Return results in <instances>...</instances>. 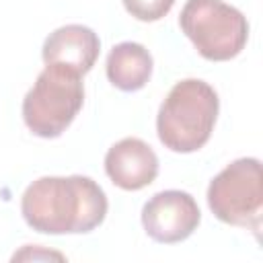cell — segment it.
Instances as JSON below:
<instances>
[{
	"label": "cell",
	"instance_id": "obj_7",
	"mask_svg": "<svg viewBox=\"0 0 263 263\" xmlns=\"http://www.w3.org/2000/svg\"><path fill=\"white\" fill-rule=\"evenodd\" d=\"M105 173L119 189L138 191L156 179L158 156L144 140L123 138L107 150Z\"/></svg>",
	"mask_w": 263,
	"mask_h": 263
},
{
	"label": "cell",
	"instance_id": "obj_5",
	"mask_svg": "<svg viewBox=\"0 0 263 263\" xmlns=\"http://www.w3.org/2000/svg\"><path fill=\"white\" fill-rule=\"evenodd\" d=\"M208 205L220 222L249 228L259 236L263 216V177L259 158H238L220 171L210 181Z\"/></svg>",
	"mask_w": 263,
	"mask_h": 263
},
{
	"label": "cell",
	"instance_id": "obj_10",
	"mask_svg": "<svg viewBox=\"0 0 263 263\" xmlns=\"http://www.w3.org/2000/svg\"><path fill=\"white\" fill-rule=\"evenodd\" d=\"M175 0H123L125 10L144 23H154L160 21L162 16L168 14V10L173 8Z\"/></svg>",
	"mask_w": 263,
	"mask_h": 263
},
{
	"label": "cell",
	"instance_id": "obj_4",
	"mask_svg": "<svg viewBox=\"0 0 263 263\" xmlns=\"http://www.w3.org/2000/svg\"><path fill=\"white\" fill-rule=\"evenodd\" d=\"M179 27L197 53L210 62L236 58L249 39L247 16L222 0H187Z\"/></svg>",
	"mask_w": 263,
	"mask_h": 263
},
{
	"label": "cell",
	"instance_id": "obj_2",
	"mask_svg": "<svg viewBox=\"0 0 263 263\" xmlns=\"http://www.w3.org/2000/svg\"><path fill=\"white\" fill-rule=\"evenodd\" d=\"M220 99L214 86L199 78L177 82L156 115V134L164 148L189 154L203 148L218 119Z\"/></svg>",
	"mask_w": 263,
	"mask_h": 263
},
{
	"label": "cell",
	"instance_id": "obj_1",
	"mask_svg": "<svg viewBox=\"0 0 263 263\" xmlns=\"http://www.w3.org/2000/svg\"><path fill=\"white\" fill-rule=\"evenodd\" d=\"M109 210L103 187L84 175L39 177L21 197L25 222L41 234H86Z\"/></svg>",
	"mask_w": 263,
	"mask_h": 263
},
{
	"label": "cell",
	"instance_id": "obj_9",
	"mask_svg": "<svg viewBox=\"0 0 263 263\" xmlns=\"http://www.w3.org/2000/svg\"><path fill=\"white\" fill-rule=\"evenodd\" d=\"M107 78L109 82L123 90L134 92L146 86L152 76V55L150 51L136 41H121L111 47L107 55Z\"/></svg>",
	"mask_w": 263,
	"mask_h": 263
},
{
	"label": "cell",
	"instance_id": "obj_3",
	"mask_svg": "<svg viewBox=\"0 0 263 263\" xmlns=\"http://www.w3.org/2000/svg\"><path fill=\"white\" fill-rule=\"evenodd\" d=\"M84 103L82 76L60 66H45L23 99L25 125L39 138H58Z\"/></svg>",
	"mask_w": 263,
	"mask_h": 263
},
{
	"label": "cell",
	"instance_id": "obj_8",
	"mask_svg": "<svg viewBox=\"0 0 263 263\" xmlns=\"http://www.w3.org/2000/svg\"><path fill=\"white\" fill-rule=\"evenodd\" d=\"M101 51L99 35L84 25H64L47 35L43 41L45 66H60L74 74L84 76L95 66Z\"/></svg>",
	"mask_w": 263,
	"mask_h": 263
},
{
	"label": "cell",
	"instance_id": "obj_6",
	"mask_svg": "<svg viewBox=\"0 0 263 263\" xmlns=\"http://www.w3.org/2000/svg\"><path fill=\"white\" fill-rule=\"evenodd\" d=\"M201 220V212L191 193L166 189L152 195L142 208V226L146 234L164 245L189 238Z\"/></svg>",
	"mask_w": 263,
	"mask_h": 263
}]
</instances>
